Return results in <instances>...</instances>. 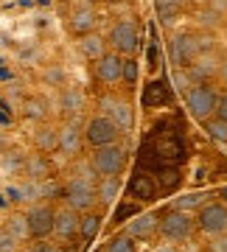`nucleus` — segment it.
<instances>
[{
    "mask_svg": "<svg viewBox=\"0 0 227 252\" xmlns=\"http://www.w3.org/2000/svg\"><path fill=\"white\" fill-rule=\"evenodd\" d=\"M96 182L90 177H82V174H70L62 185V199L65 205L73 207L76 213H90L98 207V193H96Z\"/></svg>",
    "mask_w": 227,
    "mask_h": 252,
    "instance_id": "nucleus-1",
    "label": "nucleus"
},
{
    "mask_svg": "<svg viewBox=\"0 0 227 252\" xmlns=\"http://www.w3.org/2000/svg\"><path fill=\"white\" fill-rule=\"evenodd\" d=\"M107 45L112 54L124 56V59H129V56L137 54V48H140V26H137L135 20H115L112 23V28H109L107 34Z\"/></svg>",
    "mask_w": 227,
    "mask_h": 252,
    "instance_id": "nucleus-2",
    "label": "nucleus"
},
{
    "mask_svg": "<svg viewBox=\"0 0 227 252\" xmlns=\"http://www.w3.org/2000/svg\"><path fill=\"white\" fill-rule=\"evenodd\" d=\"M216 104H219V90L213 84H194L185 93V107L188 115L199 124H208L210 118H216Z\"/></svg>",
    "mask_w": 227,
    "mask_h": 252,
    "instance_id": "nucleus-3",
    "label": "nucleus"
},
{
    "mask_svg": "<svg viewBox=\"0 0 227 252\" xmlns=\"http://www.w3.org/2000/svg\"><path fill=\"white\" fill-rule=\"evenodd\" d=\"M199 54H202L199 31H177L168 39V59H171V64L177 70H188Z\"/></svg>",
    "mask_w": 227,
    "mask_h": 252,
    "instance_id": "nucleus-4",
    "label": "nucleus"
},
{
    "mask_svg": "<svg viewBox=\"0 0 227 252\" xmlns=\"http://www.w3.org/2000/svg\"><path fill=\"white\" fill-rule=\"evenodd\" d=\"M90 165L98 177H121L127 168V146L112 143V146H101L90 152Z\"/></svg>",
    "mask_w": 227,
    "mask_h": 252,
    "instance_id": "nucleus-5",
    "label": "nucleus"
},
{
    "mask_svg": "<svg viewBox=\"0 0 227 252\" xmlns=\"http://www.w3.org/2000/svg\"><path fill=\"white\" fill-rule=\"evenodd\" d=\"M196 233V216L191 213H182V210H165L160 216V238L168 244H180L188 241Z\"/></svg>",
    "mask_w": 227,
    "mask_h": 252,
    "instance_id": "nucleus-6",
    "label": "nucleus"
},
{
    "mask_svg": "<svg viewBox=\"0 0 227 252\" xmlns=\"http://www.w3.org/2000/svg\"><path fill=\"white\" fill-rule=\"evenodd\" d=\"M196 230L208 238L227 235V205L222 199H210L196 210Z\"/></svg>",
    "mask_w": 227,
    "mask_h": 252,
    "instance_id": "nucleus-7",
    "label": "nucleus"
},
{
    "mask_svg": "<svg viewBox=\"0 0 227 252\" xmlns=\"http://www.w3.org/2000/svg\"><path fill=\"white\" fill-rule=\"evenodd\" d=\"M121 140L118 126L112 124L104 112H96L84 121V143L90 149H101V146H112Z\"/></svg>",
    "mask_w": 227,
    "mask_h": 252,
    "instance_id": "nucleus-8",
    "label": "nucleus"
},
{
    "mask_svg": "<svg viewBox=\"0 0 227 252\" xmlns=\"http://www.w3.org/2000/svg\"><path fill=\"white\" fill-rule=\"evenodd\" d=\"M26 219H28V233H31V238H34V241H45V238L54 235L56 205H51V202H39V205H34L26 213Z\"/></svg>",
    "mask_w": 227,
    "mask_h": 252,
    "instance_id": "nucleus-9",
    "label": "nucleus"
},
{
    "mask_svg": "<svg viewBox=\"0 0 227 252\" xmlns=\"http://www.w3.org/2000/svg\"><path fill=\"white\" fill-rule=\"evenodd\" d=\"M98 107L112 124L118 126L121 135L132 132V126H135V109H132V104L127 98H121V95H104Z\"/></svg>",
    "mask_w": 227,
    "mask_h": 252,
    "instance_id": "nucleus-10",
    "label": "nucleus"
},
{
    "mask_svg": "<svg viewBox=\"0 0 227 252\" xmlns=\"http://www.w3.org/2000/svg\"><path fill=\"white\" fill-rule=\"evenodd\" d=\"M84 124H79V118L73 121H65L59 124V152L67 157V160H76L84 149Z\"/></svg>",
    "mask_w": 227,
    "mask_h": 252,
    "instance_id": "nucleus-11",
    "label": "nucleus"
},
{
    "mask_svg": "<svg viewBox=\"0 0 227 252\" xmlns=\"http://www.w3.org/2000/svg\"><path fill=\"white\" fill-rule=\"evenodd\" d=\"M124 233L137 244H146V241H155L160 235V216L157 213H135V216L127 221V230Z\"/></svg>",
    "mask_w": 227,
    "mask_h": 252,
    "instance_id": "nucleus-12",
    "label": "nucleus"
},
{
    "mask_svg": "<svg viewBox=\"0 0 227 252\" xmlns=\"http://www.w3.org/2000/svg\"><path fill=\"white\" fill-rule=\"evenodd\" d=\"M93 76H96V81H101L104 87L121 84V81H124V56L112 54V51L104 54L98 62L93 64Z\"/></svg>",
    "mask_w": 227,
    "mask_h": 252,
    "instance_id": "nucleus-13",
    "label": "nucleus"
},
{
    "mask_svg": "<svg viewBox=\"0 0 227 252\" xmlns=\"http://www.w3.org/2000/svg\"><path fill=\"white\" fill-rule=\"evenodd\" d=\"M79 224H82V213H76L73 207L62 205L56 207V224H54V235L62 244H70L79 238Z\"/></svg>",
    "mask_w": 227,
    "mask_h": 252,
    "instance_id": "nucleus-14",
    "label": "nucleus"
},
{
    "mask_svg": "<svg viewBox=\"0 0 227 252\" xmlns=\"http://www.w3.org/2000/svg\"><path fill=\"white\" fill-rule=\"evenodd\" d=\"M67 31L73 36H87L93 31H98V11L82 3V6H76V9L67 14Z\"/></svg>",
    "mask_w": 227,
    "mask_h": 252,
    "instance_id": "nucleus-15",
    "label": "nucleus"
},
{
    "mask_svg": "<svg viewBox=\"0 0 227 252\" xmlns=\"http://www.w3.org/2000/svg\"><path fill=\"white\" fill-rule=\"evenodd\" d=\"M219 67H222V56L219 54H199L196 62L188 67L194 84H213L219 79Z\"/></svg>",
    "mask_w": 227,
    "mask_h": 252,
    "instance_id": "nucleus-16",
    "label": "nucleus"
},
{
    "mask_svg": "<svg viewBox=\"0 0 227 252\" xmlns=\"http://www.w3.org/2000/svg\"><path fill=\"white\" fill-rule=\"evenodd\" d=\"M87 107V95L79 84H65L62 87V95H59V109H62L65 121H73V118H79Z\"/></svg>",
    "mask_w": 227,
    "mask_h": 252,
    "instance_id": "nucleus-17",
    "label": "nucleus"
},
{
    "mask_svg": "<svg viewBox=\"0 0 227 252\" xmlns=\"http://www.w3.org/2000/svg\"><path fill=\"white\" fill-rule=\"evenodd\" d=\"M34 146H36V152L45 154V157L59 152V126L51 124V121H42L34 132Z\"/></svg>",
    "mask_w": 227,
    "mask_h": 252,
    "instance_id": "nucleus-18",
    "label": "nucleus"
},
{
    "mask_svg": "<svg viewBox=\"0 0 227 252\" xmlns=\"http://www.w3.org/2000/svg\"><path fill=\"white\" fill-rule=\"evenodd\" d=\"M157 180L152 174H135L132 180H129V196L135 199V202H152L157 199Z\"/></svg>",
    "mask_w": 227,
    "mask_h": 252,
    "instance_id": "nucleus-19",
    "label": "nucleus"
},
{
    "mask_svg": "<svg viewBox=\"0 0 227 252\" xmlns=\"http://www.w3.org/2000/svg\"><path fill=\"white\" fill-rule=\"evenodd\" d=\"M79 51H82V56L87 59V62L96 64L104 54H109L107 36L98 34V31H93V34H87V36H79Z\"/></svg>",
    "mask_w": 227,
    "mask_h": 252,
    "instance_id": "nucleus-20",
    "label": "nucleus"
},
{
    "mask_svg": "<svg viewBox=\"0 0 227 252\" xmlns=\"http://www.w3.org/2000/svg\"><path fill=\"white\" fill-rule=\"evenodd\" d=\"M171 101V90L165 81H149L143 90V107H165Z\"/></svg>",
    "mask_w": 227,
    "mask_h": 252,
    "instance_id": "nucleus-21",
    "label": "nucleus"
},
{
    "mask_svg": "<svg viewBox=\"0 0 227 252\" xmlns=\"http://www.w3.org/2000/svg\"><path fill=\"white\" fill-rule=\"evenodd\" d=\"M96 193H98V205H112L121 196V177H98Z\"/></svg>",
    "mask_w": 227,
    "mask_h": 252,
    "instance_id": "nucleus-22",
    "label": "nucleus"
},
{
    "mask_svg": "<svg viewBox=\"0 0 227 252\" xmlns=\"http://www.w3.org/2000/svg\"><path fill=\"white\" fill-rule=\"evenodd\" d=\"M101 213L98 210H90V213H82V224H79V241H84V244H90V241H96L98 238V233H101Z\"/></svg>",
    "mask_w": 227,
    "mask_h": 252,
    "instance_id": "nucleus-23",
    "label": "nucleus"
},
{
    "mask_svg": "<svg viewBox=\"0 0 227 252\" xmlns=\"http://www.w3.org/2000/svg\"><path fill=\"white\" fill-rule=\"evenodd\" d=\"M185 6H188V0H155L157 17L163 20V26H171L174 20L185 11Z\"/></svg>",
    "mask_w": 227,
    "mask_h": 252,
    "instance_id": "nucleus-24",
    "label": "nucleus"
},
{
    "mask_svg": "<svg viewBox=\"0 0 227 252\" xmlns=\"http://www.w3.org/2000/svg\"><path fill=\"white\" fill-rule=\"evenodd\" d=\"M23 165H26V171L31 180H48L51 177V165H48L45 154H31V157L23 160Z\"/></svg>",
    "mask_w": 227,
    "mask_h": 252,
    "instance_id": "nucleus-25",
    "label": "nucleus"
},
{
    "mask_svg": "<svg viewBox=\"0 0 227 252\" xmlns=\"http://www.w3.org/2000/svg\"><path fill=\"white\" fill-rule=\"evenodd\" d=\"M225 20L222 14H216L213 9H208V6H202L199 11H196V26H199V31H208V34H213V31H219V28H225Z\"/></svg>",
    "mask_w": 227,
    "mask_h": 252,
    "instance_id": "nucleus-26",
    "label": "nucleus"
},
{
    "mask_svg": "<svg viewBox=\"0 0 227 252\" xmlns=\"http://www.w3.org/2000/svg\"><path fill=\"white\" fill-rule=\"evenodd\" d=\"M205 202H208V199L202 196V193H185V196H180L177 202H174V210H182V213L196 216V210H199Z\"/></svg>",
    "mask_w": 227,
    "mask_h": 252,
    "instance_id": "nucleus-27",
    "label": "nucleus"
},
{
    "mask_svg": "<svg viewBox=\"0 0 227 252\" xmlns=\"http://www.w3.org/2000/svg\"><path fill=\"white\" fill-rule=\"evenodd\" d=\"M104 252H137V241H132L127 233H118L107 241Z\"/></svg>",
    "mask_w": 227,
    "mask_h": 252,
    "instance_id": "nucleus-28",
    "label": "nucleus"
},
{
    "mask_svg": "<svg viewBox=\"0 0 227 252\" xmlns=\"http://www.w3.org/2000/svg\"><path fill=\"white\" fill-rule=\"evenodd\" d=\"M6 230H9L17 241H28L31 238V233H28V219L20 216V213H14V216L9 219V224H6Z\"/></svg>",
    "mask_w": 227,
    "mask_h": 252,
    "instance_id": "nucleus-29",
    "label": "nucleus"
},
{
    "mask_svg": "<svg viewBox=\"0 0 227 252\" xmlns=\"http://www.w3.org/2000/svg\"><path fill=\"white\" fill-rule=\"evenodd\" d=\"M205 132L213 143H225L227 146V124L225 121H219V118H210L208 124H205Z\"/></svg>",
    "mask_w": 227,
    "mask_h": 252,
    "instance_id": "nucleus-30",
    "label": "nucleus"
},
{
    "mask_svg": "<svg viewBox=\"0 0 227 252\" xmlns=\"http://www.w3.org/2000/svg\"><path fill=\"white\" fill-rule=\"evenodd\" d=\"M137 76H140V64H137V59H135V56L124 59V84L135 87V84H137Z\"/></svg>",
    "mask_w": 227,
    "mask_h": 252,
    "instance_id": "nucleus-31",
    "label": "nucleus"
},
{
    "mask_svg": "<svg viewBox=\"0 0 227 252\" xmlns=\"http://www.w3.org/2000/svg\"><path fill=\"white\" fill-rule=\"evenodd\" d=\"M28 252H62V244H54V241H34L28 247Z\"/></svg>",
    "mask_w": 227,
    "mask_h": 252,
    "instance_id": "nucleus-32",
    "label": "nucleus"
},
{
    "mask_svg": "<svg viewBox=\"0 0 227 252\" xmlns=\"http://www.w3.org/2000/svg\"><path fill=\"white\" fill-rule=\"evenodd\" d=\"M14 247H17V238L3 227V230H0V252H14Z\"/></svg>",
    "mask_w": 227,
    "mask_h": 252,
    "instance_id": "nucleus-33",
    "label": "nucleus"
},
{
    "mask_svg": "<svg viewBox=\"0 0 227 252\" xmlns=\"http://www.w3.org/2000/svg\"><path fill=\"white\" fill-rule=\"evenodd\" d=\"M216 118L227 124V93H219V104H216Z\"/></svg>",
    "mask_w": 227,
    "mask_h": 252,
    "instance_id": "nucleus-34",
    "label": "nucleus"
},
{
    "mask_svg": "<svg viewBox=\"0 0 227 252\" xmlns=\"http://www.w3.org/2000/svg\"><path fill=\"white\" fill-rule=\"evenodd\" d=\"M208 252H227V235H222V238H210Z\"/></svg>",
    "mask_w": 227,
    "mask_h": 252,
    "instance_id": "nucleus-35",
    "label": "nucleus"
},
{
    "mask_svg": "<svg viewBox=\"0 0 227 252\" xmlns=\"http://www.w3.org/2000/svg\"><path fill=\"white\" fill-rule=\"evenodd\" d=\"M208 9H213L216 14L227 17V0H208Z\"/></svg>",
    "mask_w": 227,
    "mask_h": 252,
    "instance_id": "nucleus-36",
    "label": "nucleus"
},
{
    "mask_svg": "<svg viewBox=\"0 0 227 252\" xmlns=\"http://www.w3.org/2000/svg\"><path fill=\"white\" fill-rule=\"evenodd\" d=\"M219 81L227 87V54L222 56V67H219Z\"/></svg>",
    "mask_w": 227,
    "mask_h": 252,
    "instance_id": "nucleus-37",
    "label": "nucleus"
},
{
    "mask_svg": "<svg viewBox=\"0 0 227 252\" xmlns=\"http://www.w3.org/2000/svg\"><path fill=\"white\" fill-rule=\"evenodd\" d=\"M45 79H56V81H62V70H59V67H54V70H45Z\"/></svg>",
    "mask_w": 227,
    "mask_h": 252,
    "instance_id": "nucleus-38",
    "label": "nucleus"
},
{
    "mask_svg": "<svg viewBox=\"0 0 227 252\" xmlns=\"http://www.w3.org/2000/svg\"><path fill=\"white\" fill-rule=\"evenodd\" d=\"M155 252H177V247H174V244H163V247H157Z\"/></svg>",
    "mask_w": 227,
    "mask_h": 252,
    "instance_id": "nucleus-39",
    "label": "nucleus"
},
{
    "mask_svg": "<svg viewBox=\"0 0 227 252\" xmlns=\"http://www.w3.org/2000/svg\"><path fill=\"white\" fill-rule=\"evenodd\" d=\"M219 199L227 205V185H222V190H219Z\"/></svg>",
    "mask_w": 227,
    "mask_h": 252,
    "instance_id": "nucleus-40",
    "label": "nucleus"
},
{
    "mask_svg": "<svg viewBox=\"0 0 227 252\" xmlns=\"http://www.w3.org/2000/svg\"><path fill=\"white\" fill-rule=\"evenodd\" d=\"M225 34H227V20H225Z\"/></svg>",
    "mask_w": 227,
    "mask_h": 252,
    "instance_id": "nucleus-41",
    "label": "nucleus"
}]
</instances>
